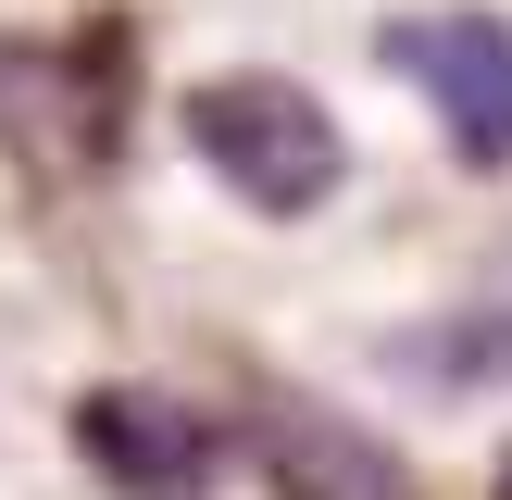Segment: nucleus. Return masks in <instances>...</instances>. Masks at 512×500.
I'll return each mask as SVG.
<instances>
[{"label":"nucleus","instance_id":"7ed1b4c3","mask_svg":"<svg viewBox=\"0 0 512 500\" xmlns=\"http://www.w3.org/2000/svg\"><path fill=\"white\" fill-rule=\"evenodd\" d=\"M75 450L113 500H213L225 488V425L188 413L175 388H88L75 400Z\"/></svg>","mask_w":512,"mask_h":500},{"label":"nucleus","instance_id":"f03ea898","mask_svg":"<svg viewBox=\"0 0 512 500\" xmlns=\"http://www.w3.org/2000/svg\"><path fill=\"white\" fill-rule=\"evenodd\" d=\"M375 63L438 100L463 163H512V13H388Z\"/></svg>","mask_w":512,"mask_h":500},{"label":"nucleus","instance_id":"f257e3e1","mask_svg":"<svg viewBox=\"0 0 512 500\" xmlns=\"http://www.w3.org/2000/svg\"><path fill=\"white\" fill-rule=\"evenodd\" d=\"M188 150L250 200V213H275V225L325 213V200H338V175H350L338 113H325L300 75H275V63L200 75V88H188Z\"/></svg>","mask_w":512,"mask_h":500},{"label":"nucleus","instance_id":"20e7f679","mask_svg":"<svg viewBox=\"0 0 512 500\" xmlns=\"http://www.w3.org/2000/svg\"><path fill=\"white\" fill-rule=\"evenodd\" d=\"M250 463H263L275 500H425L413 463H400L375 425L325 413L300 388H250Z\"/></svg>","mask_w":512,"mask_h":500}]
</instances>
